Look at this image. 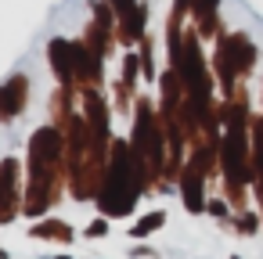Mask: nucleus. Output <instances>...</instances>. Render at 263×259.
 I'll list each match as a JSON object with an SVG mask.
<instances>
[{"mask_svg": "<svg viewBox=\"0 0 263 259\" xmlns=\"http://www.w3.org/2000/svg\"><path fill=\"white\" fill-rule=\"evenodd\" d=\"M184 198H187V209L191 212H198L202 209V180H198V173L191 169L187 173V180H184Z\"/></svg>", "mask_w": 263, "mask_h": 259, "instance_id": "obj_1", "label": "nucleus"}, {"mask_svg": "<svg viewBox=\"0 0 263 259\" xmlns=\"http://www.w3.org/2000/svg\"><path fill=\"white\" fill-rule=\"evenodd\" d=\"M162 220H166L162 212H152V216H144V220H141V223L134 227V234H137V237H144V234H152V230H155V227H159Z\"/></svg>", "mask_w": 263, "mask_h": 259, "instance_id": "obj_2", "label": "nucleus"}]
</instances>
